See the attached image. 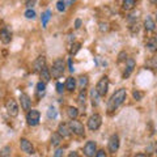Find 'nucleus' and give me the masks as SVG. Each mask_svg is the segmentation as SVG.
<instances>
[{
    "mask_svg": "<svg viewBox=\"0 0 157 157\" xmlns=\"http://www.w3.org/2000/svg\"><path fill=\"white\" fill-rule=\"evenodd\" d=\"M126 97H127V92H126L124 88H121V89H118L114 93V94L110 97L109 102H107V111H109V113L115 111L118 107H119L124 102Z\"/></svg>",
    "mask_w": 157,
    "mask_h": 157,
    "instance_id": "nucleus-1",
    "label": "nucleus"
},
{
    "mask_svg": "<svg viewBox=\"0 0 157 157\" xmlns=\"http://www.w3.org/2000/svg\"><path fill=\"white\" fill-rule=\"evenodd\" d=\"M64 68H66V63H64V60H63L62 58L56 59V60L52 63V67L50 68L51 77H54V78L62 77V76H63V73H64Z\"/></svg>",
    "mask_w": 157,
    "mask_h": 157,
    "instance_id": "nucleus-2",
    "label": "nucleus"
},
{
    "mask_svg": "<svg viewBox=\"0 0 157 157\" xmlns=\"http://www.w3.org/2000/svg\"><path fill=\"white\" fill-rule=\"evenodd\" d=\"M94 89L97 90V93L100 96H105L107 93V89H109V77H107V76H102L100 80H98Z\"/></svg>",
    "mask_w": 157,
    "mask_h": 157,
    "instance_id": "nucleus-3",
    "label": "nucleus"
},
{
    "mask_svg": "<svg viewBox=\"0 0 157 157\" xmlns=\"http://www.w3.org/2000/svg\"><path fill=\"white\" fill-rule=\"evenodd\" d=\"M102 124V117L100 114H93L89 117V119H88V128L92 130V131H96L101 127Z\"/></svg>",
    "mask_w": 157,
    "mask_h": 157,
    "instance_id": "nucleus-4",
    "label": "nucleus"
},
{
    "mask_svg": "<svg viewBox=\"0 0 157 157\" xmlns=\"http://www.w3.org/2000/svg\"><path fill=\"white\" fill-rule=\"evenodd\" d=\"M41 119V113L36 109H32L26 113V122L29 126H37Z\"/></svg>",
    "mask_w": 157,
    "mask_h": 157,
    "instance_id": "nucleus-5",
    "label": "nucleus"
},
{
    "mask_svg": "<svg viewBox=\"0 0 157 157\" xmlns=\"http://www.w3.org/2000/svg\"><path fill=\"white\" fill-rule=\"evenodd\" d=\"M70 128L73 134H76L78 136H84L85 135V128H84V124L81 123L80 121H76V119H71L70 122Z\"/></svg>",
    "mask_w": 157,
    "mask_h": 157,
    "instance_id": "nucleus-6",
    "label": "nucleus"
},
{
    "mask_svg": "<svg viewBox=\"0 0 157 157\" xmlns=\"http://www.w3.org/2000/svg\"><path fill=\"white\" fill-rule=\"evenodd\" d=\"M107 149H109L110 153H115V152L119 149V136L117 134L110 136L109 143H107Z\"/></svg>",
    "mask_w": 157,
    "mask_h": 157,
    "instance_id": "nucleus-7",
    "label": "nucleus"
},
{
    "mask_svg": "<svg viewBox=\"0 0 157 157\" xmlns=\"http://www.w3.org/2000/svg\"><path fill=\"white\" fill-rule=\"evenodd\" d=\"M6 109H7V113L11 117H17L18 115V105H17V102L14 101V100H8L7 101V104H6Z\"/></svg>",
    "mask_w": 157,
    "mask_h": 157,
    "instance_id": "nucleus-8",
    "label": "nucleus"
},
{
    "mask_svg": "<svg viewBox=\"0 0 157 157\" xmlns=\"http://www.w3.org/2000/svg\"><path fill=\"white\" fill-rule=\"evenodd\" d=\"M97 152V144L93 140L86 141V144L84 145V155L85 157H94Z\"/></svg>",
    "mask_w": 157,
    "mask_h": 157,
    "instance_id": "nucleus-9",
    "label": "nucleus"
},
{
    "mask_svg": "<svg viewBox=\"0 0 157 157\" xmlns=\"http://www.w3.org/2000/svg\"><path fill=\"white\" fill-rule=\"evenodd\" d=\"M43 67H46V58L43 55H39L33 63V72L34 73H39L42 71Z\"/></svg>",
    "mask_w": 157,
    "mask_h": 157,
    "instance_id": "nucleus-10",
    "label": "nucleus"
},
{
    "mask_svg": "<svg viewBox=\"0 0 157 157\" xmlns=\"http://www.w3.org/2000/svg\"><path fill=\"white\" fill-rule=\"evenodd\" d=\"M20 147H21L22 152H25V153H28V155H34V152H36L33 144L28 139H24V137L20 140Z\"/></svg>",
    "mask_w": 157,
    "mask_h": 157,
    "instance_id": "nucleus-11",
    "label": "nucleus"
},
{
    "mask_svg": "<svg viewBox=\"0 0 157 157\" xmlns=\"http://www.w3.org/2000/svg\"><path fill=\"white\" fill-rule=\"evenodd\" d=\"M20 104H21V109L25 110V111H29L32 107V100L26 93H21L20 94Z\"/></svg>",
    "mask_w": 157,
    "mask_h": 157,
    "instance_id": "nucleus-12",
    "label": "nucleus"
},
{
    "mask_svg": "<svg viewBox=\"0 0 157 157\" xmlns=\"http://www.w3.org/2000/svg\"><path fill=\"white\" fill-rule=\"evenodd\" d=\"M58 134L60 135L63 139H64V137H70L71 136L72 131H71L70 126H68L67 123H60V124L58 126Z\"/></svg>",
    "mask_w": 157,
    "mask_h": 157,
    "instance_id": "nucleus-13",
    "label": "nucleus"
},
{
    "mask_svg": "<svg viewBox=\"0 0 157 157\" xmlns=\"http://www.w3.org/2000/svg\"><path fill=\"white\" fill-rule=\"evenodd\" d=\"M135 66H136V63H135L134 59L127 58V60H126V71L123 72V78H127L131 75L132 71H134V68H135Z\"/></svg>",
    "mask_w": 157,
    "mask_h": 157,
    "instance_id": "nucleus-14",
    "label": "nucleus"
},
{
    "mask_svg": "<svg viewBox=\"0 0 157 157\" xmlns=\"http://www.w3.org/2000/svg\"><path fill=\"white\" fill-rule=\"evenodd\" d=\"M0 41H2L4 45H8V43L12 41V33L9 32L7 28H3L2 30H0Z\"/></svg>",
    "mask_w": 157,
    "mask_h": 157,
    "instance_id": "nucleus-15",
    "label": "nucleus"
},
{
    "mask_svg": "<svg viewBox=\"0 0 157 157\" xmlns=\"http://www.w3.org/2000/svg\"><path fill=\"white\" fill-rule=\"evenodd\" d=\"M46 93V82L43 81H38L37 82V86H36V94L37 98H42Z\"/></svg>",
    "mask_w": 157,
    "mask_h": 157,
    "instance_id": "nucleus-16",
    "label": "nucleus"
},
{
    "mask_svg": "<svg viewBox=\"0 0 157 157\" xmlns=\"http://www.w3.org/2000/svg\"><path fill=\"white\" fill-rule=\"evenodd\" d=\"M144 28H145L147 32H155V29H156V22H155V20L152 18L151 16H148V17L144 20Z\"/></svg>",
    "mask_w": 157,
    "mask_h": 157,
    "instance_id": "nucleus-17",
    "label": "nucleus"
},
{
    "mask_svg": "<svg viewBox=\"0 0 157 157\" xmlns=\"http://www.w3.org/2000/svg\"><path fill=\"white\" fill-rule=\"evenodd\" d=\"M39 76H41L43 82H48L51 80V73H50V68H47V67H43L42 68V71L39 72Z\"/></svg>",
    "mask_w": 157,
    "mask_h": 157,
    "instance_id": "nucleus-18",
    "label": "nucleus"
},
{
    "mask_svg": "<svg viewBox=\"0 0 157 157\" xmlns=\"http://www.w3.org/2000/svg\"><path fill=\"white\" fill-rule=\"evenodd\" d=\"M76 85H77L76 78H75V77H72V76H70V77L67 78V81H66V84H64L66 89H67V90H70V92H73V90H75Z\"/></svg>",
    "mask_w": 157,
    "mask_h": 157,
    "instance_id": "nucleus-19",
    "label": "nucleus"
},
{
    "mask_svg": "<svg viewBox=\"0 0 157 157\" xmlns=\"http://www.w3.org/2000/svg\"><path fill=\"white\" fill-rule=\"evenodd\" d=\"M135 6H136V0H123V3H122L123 11H132Z\"/></svg>",
    "mask_w": 157,
    "mask_h": 157,
    "instance_id": "nucleus-20",
    "label": "nucleus"
},
{
    "mask_svg": "<svg viewBox=\"0 0 157 157\" xmlns=\"http://www.w3.org/2000/svg\"><path fill=\"white\" fill-rule=\"evenodd\" d=\"M50 18H51V11H50V9H47V11H45L42 13V17H41V22H42L43 28L47 26V22L50 21Z\"/></svg>",
    "mask_w": 157,
    "mask_h": 157,
    "instance_id": "nucleus-21",
    "label": "nucleus"
},
{
    "mask_svg": "<svg viewBox=\"0 0 157 157\" xmlns=\"http://www.w3.org/2000/svg\"><path fill=\"white\" fill-rule=\"evenodd\" d=\"M67 115L70 119H76L78 117V109L77 107H73V106H70L67 109Z\"/></svg>",
    "mask_w": 157,
    "mask_h": 157,
    "instance_id": "nucleus-22",
    "label": "nucleus"
},
{
    "mask_svg": "<svg viewBox=\"0 0 157 157\" xmlns=\"http://www.w3.org/2000/svg\"><path fill=\"white\" fill-rule=\"evenodd\" d=\"M62 139L63 137L58 134V132H54L51 135V145L52 147H59V144L62 143Z\"/></svg>",
    "mask_w": 157,
    "mask_h": 157,
    "instance_id": "nucleus-23",
    "label": "nucleus"
},
{
    "mask_svg": "<svg viewBox=\"0 0 157 157\" xmlns=\"http://www.w3.org/2000/svg\"><path fill=\"white\" fill-rule=\"evenodd\" d=\"M147 48H148L149 51H152V52H156L157 51V41H156L155 37L148 39V42H147Z\"/></svg>",
    "mask_w": 157,
    "mask_h": 157,
    "instance_id": "nucleus-24",
    "label": "nucleus"
},
{
    "mask_svg": "<svg viewBox=\"0 0 157 157\" xmlns=\"http://www.w3.org/2000/svg\"><path fill=\"white\" fill-rule=\"evenodd\" d=\"M88 84H89V78H88L86 75L78 77V88H80V90H81V89H86Z\"/></svg>",
    "mask_w": 157,
    "mask_h": 157,
    "instance_id": "nucleus-25",
    "label": "nucleus"
},
{
    "mask_svg": "<svg viewBox=\"0 0 157 157\" xmlns=\"http://www.w3.org/2000/svg\"><path fill=\"white\" fill-rule=\"evenodd\" d=\"M85 101H86V90L81 89L80 93H78V96H77V102L81 106H85Z\"/></svg>",
    "mask_w": 157,
    "mask_h": 157,
    "instance_id": "nucleus-26",
    "label": "nucleus"
},
{
    "mask_svg": "<svg viewBox=\"0 0 157 157\" xmlns=\"http://www.w3.org/2000/svg\"><path fill=\"white\" fill-rule=\"evenodd\" d=\"M98 97H100V94L97 93V90L96 89H92L90 90V100H92V105L93 106H97L98 105Z\"/></svg>",
    "mask_w": 157,
    "mask_h": 157,
    "instance_id": "nucleus-27",
    "label": "nucleus"
},
{
    "mask_svg": "<svg viewBox=\"0 0 157 157\" xmlns=\"http://www.w3.org/2000/svg\"><path fill=\"white\" fill-rule=\"evenodd\" d=\"M0 157H11V147L6 145L0 151Z\"/></svg>",
    "mask_w": 157,
    "mask_h": 157,
    "instance_id": "nucleus-28",
    "label": "nucleus"
},
{
    "mask_svg": "<svg viewBox=\"0 0 157 157\" xmlns=\"http://www.w3.org/2000/svg\"><path fill=\"white\" fill-rule=\"evenodd\" d=\"M56 115H58V111H56L55 107H54V106L48 107V110H47V118H50V119H55Z\"/></svg>",
    "mask_w": 157,
    "mask_h": 157,
    "instance_id": "nucleus-29",
    "label": "nucleus"
},
{
    "mask_svg": "<svg viewBox=\"0 0 157 157\" xmlns=\"http://www.w3.org/2000/svg\"><path fill=\"white\" fill-rule=\"evenodd\" d=\"M81 48V43L80 42H75V43H72V46H71V50H70V54L71 55H75V54H77V51Z\"/></svg>",
    "mask_w": 157,
    "mask_h": 157,
    "instance_id": "nucleus-30",
    "label": "nucleus"
},
{
    "mask_svg": "<svg viewBox=\"0 0 157 157\" xmlns=\"http://www.w3.org/2000/svg\"><path fill=\"white\" fill-rule=\"evenodd\" d=\"M132 97H134L136 101H140L141 98L144 97V93L140 92V90H134V92H132Z\"/></svg>",
    "mask_w": 157,
    "mask_h": 157,
    "instance_id": "nucleus-31",
    "label": "nucleus"
},
{
    "mask_svg": "<svg viewBox=\"0 0 157 157\" xmlns=\"http://www.w3.org/2000/svg\"><path fill=\"white\" fill-rule=\"evenodd\" d=\"M25 17L29 18V20L36 18V12H34L32 8H29V9H26V11H25Z\"/></svg>",
    "mask_w": 157,
    "mask_h": 157,
    "instance_id": "nucleus-32",
    "label": "nucleus"
},
{
    "mask_svg": "<svg viewBox=\"0 0 157 157\" xmlns=\"http://www.w3.org/2000/svg\"><path fill=\"white\" fill-rule=\"evenodd\" d=\"M56 9L59 12H64L66 11V3L63 2V0H59V2L56 3Z\"/></svg>",
    "mask_w": 157,
    "mask_h": 157,
    "instance_id": "nucleus-33",
    "label": "nucleus"
},
{
    "mask_svg": "<svg viewBox=\"0 0 157 157\" xmlns=\"http://www.w3.org/2000/svg\"><path fill=\"white\" fill-rule=\"evenodd\" d=\"M127 60V54H126V51H121L119 52V55H118V62H126Z\"/></svg>",
    "mask_w": 157,
    "mask_h": 157,
    "instance_id": "nucleus-34",
    "label": "nucleus"
},
{
    "mask_svg": "<svg viewBox=\"0 0 157 157\" xmlns=\"http://www.w3.org/2000/svg\"><path fill=\"white\" fill-rule=\"evenodd\" d=\"M109 24H107V22H100V30L101 32H107V30H109Z\"/></svg>",
    "mask_w": 157,
    "mask_h": 157,
    "instance_id": "nucleus-35",
    "label": "nucleus"
},
{
    "mask_svg": "<svg viewBox=\"0 0 157 157\" xmlns=\"http://www.w3.org/2000/svg\"><path fill=\"white\" fill-rule=\"evenodd\" d=\"M64 84H62V82H56V92L59 93V94H62L63 90H64Z\"/></svg>",
    "mask_w": 157,
    "mask_h": 157,
    "instance_id": "nucleus-36",
    "label": "nucleus"
},
{
    "mask_svg": "<svg viewBox=\"0 0 157 157\" xmlns=\"http://www.w3.org/2000/svg\"><path fill=\"white\" fill-rule=\"evenodd\" d=\"M63 155H64L63 148H58L55 152H54V157H63Z\"/></svg>",
    "mask_w": 157,
    "mask_h": 157,
    "instance_id": "nucleus-37",
    "label": "nucleus"
},
{
    "mask_svg": "<svg viewBox=\"0 0 157 157\" xmlns=\"http://www.w3.org/2000/svg\"><path fill=\"white\" fill-rule=\"evenodd\" d=\"M96 157H107V156H106V152L104 149H100V151L96 152Z\"/></svg>",
    "mask_w": 157,
    "mask_h": 157,
    "instance_id": "nucleus-38",
    "label": "nucleus"
},
{
    "mask_svg": "<svg viewBox=\"0 0 157 157\" xmlns=\"http://www.w3.org/2000/svg\"><path fill=\"white\" fill-rule=\"evenodd\" d=\"M34 3H36V0H25V4H26V7H29V8H30V7L33 6Z\"/></svg>",
    "mask_w": 157,
    "mask_h": 157,
    "instance_id": "nucleus-39",
    "label": "nucleus"
},
{
    "mask_svg": "<svg viewBox=\"0 0 157 157\" xmlns=\"http://www.w3.org/2000/svg\"><path fill=\"white\" fill-rule=\"evenodd\" d=\"M80 26H81V20H80V18H77L76 21H75V28H76V29H78Z\"/></svg>",
    "mask_w": 157,
    "mask_h": 157,
    "instance_id": "nucleus-40",
    "label": "nucleus"
},
{
    "mask_svg": "<svg viewBox=\"0 0 157 157\" xmlns=\"http://www.w3.org/2000/svg\"><path fill=\"white\" fill-rule=\"evenodd\" d=\"M68 157H80V156H78V153H77V152L72 151V152H70V155H68Z\"/></svg>",
    "mask_w": 157,
    "mask_h": 157,
    "instance_id": "nucleus-41",
    "label": "nucleus"
},
{
    "mask_svg": "<svg viewBox=\"0 0 157 157\" xmlns=\"http://www.w3.org/2000/svg\"><path fill=\"white\" fill-rule=\"evenodd\" d=\"M68 67H70V72H73V70H75V68H73V66H72V60H71V59L68 60Z\"/></svg>",
    "mask_w": 157,
    "mask_h": 157,
    "instance_id": "nucleus-42",
    "label": "nucleus"
},
{
    "mask_svg": "<svg viewBox=\"0 0 157 157\" xmlns=\"http://www.w3.org/2000/svg\"><path fill=\"white\" fill-rule=\"evenodd\" d=\"M135 157H147V156H145L144 153H137V155H136Z\"/></svg>",
    "mask_w": 157,
    "mask_h": 157,
    "instance_id": "nucleus-43",
    "label": "nucleus"
},
{
    "mask_svg": "<svg viewBox=\"0 0 157 157\" xmlns=\"http://www.w3.org/2000/svg\"><path fill=\"white\" fill-rule=\"evenodd\" d=\"M151 4H153V6H157V0H149Z\"/></svg>",
    "mask_w": 157,
    "mask_h": 157,
    "instance_id": "nucleus-44",
    "label": "nucleus"
},
{
    "mask_svg": "<svg viewBox=\"0 0 157 157\" xmlns=\"http://www.w3.org/2000/svg\"><path fill=\"white\" fill-rule=\"evenodd\" d=\"M73 2H76V0H68V4H72Z\"/></svg>",
    "mask_w": 157,
    "mask_h": 157,
    "instance_id": "nucleus-45",
    "label": "nucleus"
},
{
    "mask_svg": "<svg viewBox=\"0 0 157 157\" xmlns=\"http://www.w3.org/2000/svg\"><path fill=\"white\" fill-rule=\"evenodd\" d=\"M155 38H156V41H157V34H156V37H155Z\"/></svg>",
    "mask_w": 157,
    "mask_h": 157,
    "instance_id": "nucleus-46",
    "label": "nucleus"
},
{
    "mask_svg": "<svg viewBox=\"0 0 157 157\" xmlns=\"http://www.w3.org/2000/svg\"><path fill=\"white\" fill-rule=\"evenodd\" d=\"M156 152H157V151H156Z\"/></svg>",
    "mask_w": 157,
    "mask_h": 157,
    "instance_id": "nucleus-47",
    "label": "nucleus"
}]
</instances>
